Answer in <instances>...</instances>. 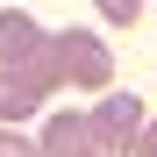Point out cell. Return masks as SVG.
<instances>
[{"mask_svg":"<svg viewBox=\"0 0 157 157\" xmlns=\"http://www.w3.org/2000/svg\"><path fill=\"white\" fill-rule=\"evenodd\" d=\"M64 86V64H57V50H43L36 64H0V128H14V121H29L50 93Z\"/></svg>","mask_w":157,"mask_h":157,"instance_id":"obj_1","label":"cell"},{"mask_svg":"<svg viewBox=\"0 0 157 157\" xmlns=\"http://www.w3.org/2000/svg\"><path fill=\"white\" fill-rule=\"evenodd\" d=\"M50 50H57V64H64V86L114 93V50H107V36H93V29H64V36H50Z\"/></svg>","mask_w":157,"mask_h":157,"instance_id":"obj_2","label":"cell"},{"mask_svg":"<svg viewBox=\"0 0 157 157\" xmlns=\"http://www.w3.org/2000/svg\"><path fill=\"white\" fill-rule=\"evenodd\" d=\"M86 121H93V143L107 150V157H136L143 128H150V114H143L136 93H100V107H93Z\"/></svg>","mask_w":157,"mask_h":157,"instance_id":"obj_3","label":"cell"},{"mask_svg":"<svg viewBox=\"0 0 157 157\" xmlns=\"http://www.w3.org/2000/svg\"><path fill=\"white\" fill-rule=\"evenodd\" d=\"M43 50H50V36H43V21L29 7H7L0 14V64H36Z\"/></svg>","mask_w":157,"mask_h":157,"instance_id":"obj_4","label":"cell"},{"mask_svg":"<svg viewBox=\"0 0 157 157\" xmlns=\"http://www.w3.org/2000/svg\"><path fill=\"white\" fill-rule=\"evenodd\" d=\"M36 143H43V157H107V150L93 143V121H86V114H71V107H64V114H50Z\"/></svg>","mask_w":157,"mask_h":157,"instance_id":"obj_5","label":"cell"},{"mask_svg":"<svg viewBox=\"0 0 157 157\" xmlns=\"http://www.w3.org/2000/svg\"><path fill=\"white\" fill-rule=\"evenodd\" d=\"M0 157H43L36 136H14V128H0Z\"/></svg>","mask_w":157,"mask_h":157,"instance_id":"obj_6","label":"cell"},{"mask_svg":"<svg viewBox=\"0 0 157 157\" xmlns=\"http://www.w3.org/2000/svg\"><path fill=\"white\" fill-rule=\"evenodd\" d=\"M93 7H100V21H121V29H128V21H136V7H143V0H93Z\"/></svg>","mask_w":157,"mask_h":157,"instance_id":"obj_7","label":"cell"}]
</instances>
